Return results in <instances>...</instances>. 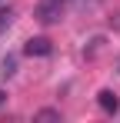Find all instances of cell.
I'll return each instance as SVG.
<instances>
[{
    "instance_id": "52a82bcc",
    "label": "cell",
    "mask_w": 120,
    "mask_h": 123,
    "mask_svg": "<svg viewBox=\"0 0 120 123\" xmlns=\"http://www.w3.org/2000/svg\"><path fill=\"white\" fill-rule=\"evenodd\" d=\"M3 103H7V90H0V106H3Z\"/></svg>"
},
{
    "instance_id": "6da1fadb",
    "label": "cell",
    "mask_w": 120,
    "mask_h": 123,
    "mask_svg": "<svg viewBox=\"0 0 120 123\" xmlns=\"http://www.w3.org/2000/svg\"><path fill=\"white\" fill-rule=\"evenodd\" d=\"M67 10V0H40L37 3V20L40 23H57Z\"/></svg>"
},
{
    "instance_id": "3957f363",
    "label": "cell",
    "mask_w": 120,
    "mask_h": 123,
    "mask_svg": "<svg viewBox=\"0 0 120 123\" xmlns=\"http://www.w3.org/2000/svg\"><path fill=\"white\" fill-rule=\"evenodd\" d=\"M97 103L103 113H120V97L113 93V90H100L97 93Z\"/></svg>"
},
{
    "instance_id": "277c9868",
    "label": "cell",
    "mask_w": 120,
    "mask_h": 123,
    "mask_svg": "<svg viewBox=\"0 0 120 123\" xmlns=\"http://www.w3.org/2000/svg\"><path fill=\"white\" fill-rule=\"evenodd\" d=\"M10 23H13V7H0V37L10 30Z\"/></svg>"
},
{
    "instance_id": "5b68a950",
    "label": "cell",
    "mask_w": 120,
    "mask_h": 123,
    "mask_svg": "<svg viewBox=\"0 0 120 123\" xmlns=\"http://www.w3.org/2000/svg\"><path fill=\"white\" fill-rule=\"evenodd\" d=\"M0 73H3V80H7V77H13V73H17V60H13V57H7L3 67H0Z\"/></svg>"
},
{
    "instance_id": "7a4b0ae2",
    "label": "cell",
    "mask_w": 120,
    "mask_h": 123,
    "mask_svg": "<svg viewBox=\"0 0 120 123\" xmlns=\"http://www.w3.org/2000/svg\"><path fill=\"white\" fill-rule=\"evenodd\" d=\"M23 53L27 57H50L53 53V43L47 40V37H30V40L23 43Z\"/></svg>"
},
{
    "instance_id": "8992f818",
    "label": "cell",
    "mask_w": 120,
    "mask_h": 123,
    "mask_svg": "<svg viewBox=\"0 0 120 123\" xmlns=\"http://www.w3.org/2000/svg\"><path fill=\"white\" fill-rule=\"evenodd\" d=\"M33 120H60V110H37Z\"/></svg>"
}]
</instances>
